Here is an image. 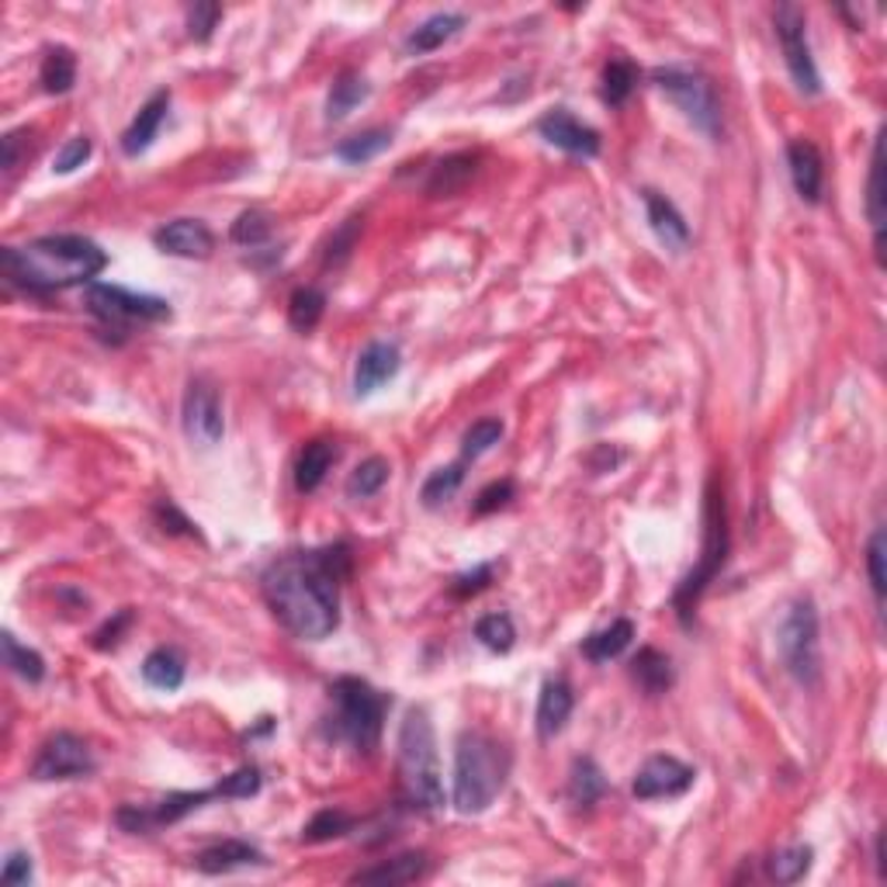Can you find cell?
Instances as JSON below:
<instances>
[{
    "label": "cell",
    "mask_w": 887,
    "mask_h": 887,
    "mask_svg": "<svg viewBox=\"0 0 887 887\" xmlns=\"http://www.w3.org/2000/svg\"><path fill=\"white\" fill-rule=\"evenodd\" d=\"M4 884H29L32 880V856L24 853V849H14V853H8V859H4Z\"/></svg>",
    "instance_id": "obj_53"
},
{
    "label": "cell",
    "mask_w": 887,
    "mask_h": 887,
    "mask_svg": "<svg viewBox=\"0 0 887 887\" xmlns=\"http://www.w3.org/2000/svg\"><path fill=\"white\" fill-rule=\"evenodd\" d=\"M388 146H393V133H388V128H368V133L351 136V139H344L341 146H336V156H341L344 164L357 167V164L375 160V156L385 153Z\"/></svg>",
    "instance_id": "obj_35"
},
{
    "label": "cell",
    "mask_w": 887,
    "mask_h": 887,
    "mask_svg": "<svg viewBox=\"0 0 887 887\" xmlns=\"http://www.w3.org/2000/svg\"><path fill=\"white\" fill-rule=\"evenodd\" d=\"M388 476H393V468H388V461L382 455L364 458L351 472V479H347V495H351V500H368V495H378L385 489Z\"/></svg>",
    "instance_id": "obj_33"
},
{
    "label": "cell",
    "mask_w": 887,
    "mask_h": 887,
    "mask_svg": "<svg viewBox=\"0 0 887 887\" xmlns=\"http://www.w3.org/2000/svg\"><path fill=\"white\" fill-rule=\"evenodd\" d=\"M368 81H364L361 73H354V70H347V73H341L333 81V87H330V97H326V118L330 122H341V118H347L361 101H368Z\"/></svg>",
    "instance_id": "obj_30"
},
{
    "label": "cell",
    "mask_w": 887,
    "mask_h": 887,
    "mask_svg": "<svg viewBox=\"0 0 887 887\" xmlns=\"http://www.w3.org/2000/svg\"><path fill=\"white\" fill-rule=\"evenodd\" d=\"M91 153H94L91 136H73V139L56 153V160H52V170H56V174H73L76 167H84V164L91 160Z\"/></svg>",
    "instance_id": "obj_46"
},
{
    "label": "cell",
    "mask_w": 887,
    "mask_h": 887,
    "mask_svg": "<svg viewBox=\"0 0 887 887\" xmlns=\"http://www.w3.org/2000/svg\"><path fill=\"white\" fill-rule=\"evenodd\" d=\"M884 133L874 143V156H870V180H867V219L874 222V247H877V260L884 250ZM884 264V260H880Z\"/></svg>",
    "instance_id": "obj_31"
},
{
    "label": "cell",
    "mask_w": 887,
    "mask_h": 887,
    "mask_svg": "<svg viewBox=\"0 0 887 887\" xmlns=\"http://www.w3.org/2000/svg\"><path fill=\"white\" fill-rule=\"evenodd\" d=\"M773 24H776V39L780 49H784V63L794 76V84L804 94H818L822 91V76L812 56V45H807V21L794 4H780L773 11Z\"/></svg>",
    "instance_id": "obj_10"
},
{
    "label": "cell",
    "mask_w": 887,
    "mask_h": 887,
    "mask_svg": "<svg viewBox=\"0 0 887 887\" xmlns=\"http://www.w3.org/2000/svg\"><path fill=\"white\" fill-rule=\"evenodd\" d=\"M323 312H326V295L320 289L305 284V289H295L292 292V299H289V323L299 333H312V330H316L320 320H323Z\"/></svg>",
    "instance_id": "obj_34"
},
{
    "label": "cell",
    "mask_w": 887,
    "mask_h": 887,
    "mask_svg": "<svg viewBox=\"0 0 887 887\" xmlns=\"http://www.w3.org/2000/svg\"><path fill=\"white\" fill-rule=\"evenodd\" d=\"M489 583H492V565H476V568L461 572V576H455V583H451V593H455L458 599H468V596L482 593Z\"/></svg>",
    "instance_id": "obj_51"
},
{
    "label": "cell",
    "mask_w": 887,
    "mask_h": 887,
    "mask_svg": "<svg viewBox=\"0 0 887 887\" xmlns=\"http://www.w3.org/2000/svg\"><path fill=\"white\" fill-rule=\"evenodd\" d=\"M4 662L14 676H21V680H29V683H39L42 676H45V659L39 656L35 648L29 645H21L11 632H4Z\"/></svg>",
    "instance_id": "obj_37"
},
{
    "label": "cell",
    "mask_w": 887,
    "mask_h": 887,
    "mask_svg": "<svg viewBox=\"0 0 887 887\" xmlns=\"http://www.w3.org/2000/svg\"><path fill=\"white\" fill-rule=\"evenodd\" d=\"M538 133H541V139L547 146L565 149L572 156H586V160H593V156L599 153V133H596V128L583 125L576 115H568L565 108L547 112L538 122Z\"/></svg>",
    "instance_id": "obj_14"
},
{
    "label": "cell",
    "mask_w": 887,
    "mask_h": 887,
    "mask_svg": "<svg viewBox=\"0 0 887 887\" xmlns=\"http://www.w3.org/2000/svg\"><path fill=\"white\" fill-rule=\"evenodd\" d=\"M427 856L424 853H403V856H393V859H385V864L378 867H364L357 870L351 880L354 884H413V880H420L427 874Z\"/></svg>",
    "instance_id": "obj_24"
},
{
    "label": "cell",
    "mask_w": 887,
    "mask_h": 887,
    "mask_svg": "<svg viewBox=\"0 0 887 887\" xmlns=\"http://www.w3.org/2000/svg\"><path fill=\"white\" fill-rule=\"evenodd\" d=\"M697 780V770L687 766L676 755H651L635 773V797L638 801H659V797H683Z\"/></svg>",
    "instance_id": "obj_13"
},
{
    "label": "cell",
    "mask_w": 887,
    "mask_h": 887,
    "mask_svg": "<svg viewBox=\"0 0 887 887\" xmlns=\"http://www.w3.org/2000/svg\"><path fill=\"white\" fill-rule=\"evenodd\" d=\"M108 268L104 253L87 237H39L29 247H4L0 250V274L8 284L29 292L35 299H49L56 292L76 289V284H94V278Z\"/></svg>",
    "instance_id": "obj_2"
},
{
    "label": "cell",
    "mask_w": 887,
    "mask_h": 887,
    "mask_svg": "<svg viewBox=\"0 0 887 887\" xmlns=\"http://www.w3.org/2000/svg\"><path fill=\"white\" fill-rule=\"evenodd\" d=\"M94 752L91 745L73 735V732H56L49 735L32 763V776L35 780H81L94 773Z\"/></svg>",
    "instance_id": "obj_12"
},
{
    "label": "cell",
    "mask_w": 887,
    "mask_h": 887,
    "mask_svg": "<svg viewBox=\"0 0 887 887\" xmlns=\"http://www.w3.org/2000/svg\"><path fill=\"white\" fill-rule=\"evenodd\" d=\"M336 461V443L333 440H309L299 461H295V489L299 492H316L326 479V472Z\"/></svg>",
    "instance_id": "obj_25"
},
{
    "label": "cell",
    "mask_w": 887,
    "mask_h": 887,
    "mask_svg": "<svg viewBox=\"0 0 887 887\" xmlns=\"http://www.w3.org/2000/svg\"><path fill=\"white\" fill-rule=\"evenodd\" d=\"M632 676L638 680V687L651 697H659L672 687V662L666 651L659 648H641L635 662H632Z\"/></svg>",
    "instance_id": "obj_29"
},
{
    "label": "cell",
    "mask_w": 887,
    "mask_h": 887,
    "mask_svg": "<svg viewBox=\"0 0 887 887\" xmlns=\"http://www.w3.org/2000/svg\"><path fill=\"white\" fill-rule=\"evenodd\" d=\"M812 859H815L812 846H801L797 843V846H787V849H776L770 856L766 870H770V877L776 884H797L807 870H812Z\"/></svg>",
    "instance_id": "obj_36"
},
{
    "label": "cell",
    "mask_w": 887,
    "mask_h": 887,
    "mask_svg": "<svg viewBox=\"0 0 887 887\" xmlns=\"http://www.w3.org/2000/svg\"><path fill=\"white\" fill-rule=\"evenodd\" d=\"M128 624H133V611L125 607V611L115 614V620H108V624H104V628L94 635V648H101V651H104V648H115V645L122 641V635H125Z\"/></svg>",
    "instance_id": "obj_52"
},
{
    "label": "cell",
    "mask_w": 887,
    "mask_h": 887,
    "mask_svg": "<svg viewBox=\"0 0 887 887\" xmlns=\"http://www.w3.org/2000/svg\"><path fill=\"white\" fill-rule=\"evenodd\" d=\"M219 797H253L260 791V770L257 766H243L237 773H229L222 784H216Z\"/></svg>",
    "instance_id": "obj_47"
},
{
    "label": "cell",
    "mask_w": 887,
    "mask_h": 887,
    "mask_svg": "<svg viewBox=\"0 0 887 887\" xmlns=\"http://www.w3.org/2000/svg\"><path fill=\"white\" fill-rule=\"evenodd\" d=\"M604 794H607L604 770H599L596 760H589V755H580V760L572 763V770H568V797H572V804L593 807Z\"/></svg>",
    "instance_id": "obj_27"
},
{
    "label": "cell",
    "mask_w": 887,
    "mask_h": 887,
    "mask_svg": "<svg viewBox=\"0 0 887 887\" xmlns=\"http://www.w3.org/2000/svg\"><path fill=\"white\" fill-rule=\"evenodd\" d=\"M476 638L489 648V651H510L516 641V628L510 614H486L476 624Z\"/></svg>",
    "instance_id": "obj_42"
},
{
    "label": "cell",
    "mask_w": 887,
    "mask_h": 887,
    "mask_svg": "<svg viewBox=\"0 0 887 887\" xmlns=\"http://www.w3.org/2000/svg\"><path fill=\"white\" fill-rule=\"evenodd\" d=\"M143 680L153 690L174 693L185 687V659H180L174 648H153L143 659Z\"/></svg>",
    "instance_id": "obj_26"
},
{
    "label": "cell",
    "mask_w": 887,
    "mask_h": 887,
    "mask_svg": "<svg viewBox=\"0 0 887 887\" xmlns=\"http://www.w3.org/2000/svg\"><path fill=\"white\" fill-rule=\"evenodd\" d=\"M465 29V14L458 11H440V14H430L424 24H416L406 39V52L413 56H424V52H434L440 49L443 42H451L458 32Z\"/></svg>",
    "instance_id": "obj_23"
},
{
    "label": "cell",
    "mask_w": 887,
    "mask_h": 887,
    "mask_svg": "<svg viewBox=\"0 0 887 887\" xmlns=\"http://www.w3.org/2000/svg\"><path fill=\"white\" fill-rule=\"evenodd\" d=\"M87 309L115 330H128L133 323H164L170 320V302L160 295L128 292L122 284H87Z\"/></svg>",
    "instance_id": "obj_9"
},
{
    "label": "cell",
    "mask_w": 887,
    "mask_h": 887,
    "mask_svg": "<svg viewBox=\"0 0 887 887\" xmlns=\"http://www.w3.org/2000/svg\"><path fill=\"white\" fill-rule=\"evenodd\" d=\"M170 112V91H156L143 108L139 115L133 118V125L125 128V136H122V153L125 156H139L153 146L156 133H160V125Z\"/></svg>",
    "instance_id": "obj_19"
},
{
    "label": "cell",
    "mask_w": 887,
    "mask_h": 887,
    "mask_svg": "<svg viewBox=\"0 0 887 887\" xmlns=\"http://www.w3.org/2000/svg\"><path fill=\"white\" fill-rule=\"evenodd\" d=\"M399 784L413 807H424V812H440L443 807L437 735L424 708H413L399 728Z\"/></svg>",
    "instance_id": "obj_4"
},
{
    "label": "cell",
    "mask_w": 887,
    "mask_h": 887,
    "mask_svg": "<svg viewBox=\"0 0 887 887\" xmlns=\"http://www.w3.org/2000/svg\"><path fill=\"white\" fill-rule=\"evenodd\" d=\"M787 167H791V180L797 195L807 205H818L825 191V164H822L818 146L812 139H794L787 146Z\"/></svg>",
    "instance_id": "obj_18"
},
{
    "label": "cell",
    "mask_w": 887,
    "mask_h": 887,
    "mask_svg": "<svg viewBox=\"0 0 887 887\" xmlns=\"http://www.w3.org/2000/svg\"><path fill=\"white\" fill-rule=\"evenodd\" d=\"M39 81L45 87V94H66L76 84V56L66 45H52L42 56V70Z\"/></svg>",
    "instance_id": "obj_32"
},
{
    "label": "cell",
    "mask_w": 887,
    "mask_h": 887,
    "mask_svg": "<svg viewBox=\"0 0 887 887\" xmlns=\"http://www.w3.org/2000/svg\"><path fill=\"white\" fill-rule=\"evenodd\" d=\"M572 708H576L572 687L565 680H547L541 687V697H538V735L555 739L565 728V721L572 718Z\"/></svg>",
    "instance_id": "obj_21"
},
{
    "label": "cell",
    "mask_w": 887,
    "mask_h": 887,
    "mask_svg": "<svg viewBox=\"0 0 887 887\" xmlns=\"http://www.w3.org/2000/svg\"><path fill=\"white\" fill-rule=\"evenodd\" d=\"M21 136H24V133H8L4 139H0V167H4V170H14V167H18Z\"/></svg>",
    "instance_id": "obj_54"
},
{
    "label": "cell",
    "mask_w": 887,
    "mask_h": 887,
    "mask_svg": "<svg viewBox=\"0 0 887 887\" xmlns=\"http://www.w3.org/2000/svg\"><path fill=\"white\" fill-rule=\"evenodd\" d=\"M641 198H645V216H648L651 232H656V240L672 253H683L690 247V226L680 216V208H676L666 195L651 191V188Z\"/></svg>",
    "instance_id": "obj_17"
},
{
    "label": "cell",
    "mask_w": 887,
    "mask_h": 887,
    "mask_svg": "<svg viewBox=\"0 0 887 887\" xmlns=\"http://www.w3.org/2000/svg\"><path fill=\"white\" fill-rule=\"evenodd\" d=\"M354 828V818L341 807H323V812L312 815V822L302 828V843H330V839H341Z\"/></svg>",
    "instance_id": "obj_39"
},
{
    "label": "cell",
    "mask_w": 887,
    "mask_h": 887,
    "mask_svg": "<svg viewBox=\"0 0 887 887\" xmlns=\"http://www.w3.org/2000/svg\"><path fill=\"white\" fill-rule=\"evenodd\" d=\"M867 576H870L877 604H884V589H887V580H884V528H877L870 534V544H867Z\"/></svg>",
    "instance_id": "obj_48"
},
{
    "label": "cell",
    "mask_w": 887,
    "mask_h": 887,
    "mask_svg": "<svg viewBox=\"0 0 887 887\" xmlns=\"http://www.w3.org/2000/svg\"><path fill=\"white\" fill-rule=\"evenodd\" d=\"M461 482H465V461L448 465V468H437V472H430V479H427L424 489H420L424 507L434 510V507H440V503L455 500V492L461 489Z\"/></svg>",
    "instance_id": "obj_40"
},
{
    "label": "cell",
    "mask_w": 887,
    "mask_h": 887,
    "mask_svg": "<svg viewBox=\"0 0 887 887\" xmlns=\"http://www.w3.org/2000/svg\"><path fill=\"white\" fill-rule=\"evenodd\" d=\"M153 516H156V524H160V531H164V534H185V538H198V528L191 524V520H188L185 513H180V510L174 507V500H160V503H156Z\"/></svg>",
    "instance_id": "obj_49"
},
{
    "label": "cell",
    "mask_w": 887,
    "mask_h": 887,
    "mask_svg": "<svg viewBox=\"0 0 887 887\" xmlns=\"http://www.w3.org/2000/svg\"><path fill=\"white\" fill-rule=\"evenodd\" d=\"M153 243L160 247L170 257H188V260H201L216 250V237L201 219H174L164 229L153 232Z\"/></svg>",
    "instance_id": "obj_16"
},
{
    "label": "cell",
    "mask_w": 887,
    "mask_h": 887,
    "mask_svg": "<svg viewBox=\"0 0 887 887\" xmlns=\"http://www.w3.org/2000/svg\"><path fill=\"white\" fill-rule=\"evenodd\" d=\"M513 482L503 479V482H492L479 492V500H476V516H486V513H495V510H503L510 500H513Z\"/></svg>",
    "instance_id": "obj_50"
},
{
    "label": "cell",
    "mask_w": 887,
    "mask_h": 887,
    "mask_svg": "<svg viewBox=\"0 0 887 887\" xmlns=\"http://www.w3.org/2000/svg\"><path fill=\"white\" fill-rule=\"evenodd\" d=\"M776 648L787 672L801 687H818L822 680V651H818V611L807 596L794 599L776 632Z\"/></svg>",
    "instance_id": "obj_7"
},
{
    "label": "cell",
    "mask_w": 887,
    "mask_h": 887,
    "mask_svg": "<svg viewBox=\"0 0 887 887\" xmlns=\"http://www.w3.org/2000/svg\"><path fill=\"white\" fill-rule=\"evenodd\" d=\"M503 440V420L500 416H486V420L472 424L461 437V461H476L482 455H489L495 443Z\"/></svg>",
    "instance_id": "obj_38"
},
{
    "label": "cell",
    "mask_w": 887,
    "mask_h": 887,
    "mask_svg": "<svg viewBox=\"0 0 887 887\" xmlns=\"http://www.w3.org/2000/svg\"><path fill=\"white\" fill-rule=\"evenodd\" d=\"M476 167H479V156L476 153H451V156H443V160L427 177V195H434V198H451V195H458L468 185V180L476 177Z\"/></svg>",
    "instance_id": "obj_22"
},
{
    "label": "cell",
    "mask_w": 887,
    "mask_h": 887,
    "mask_svg": "<svg viewBox=\"0 0 887 887\" xmlns=\"http://www.w3.org/2000/svg\"><path fill=\"white\" fill-rule=\"evenodd\" d=\"M874 864H877V877H884V832H880L877 843H874Z\"/></svg>",
    "instance_id": "obj_55"
},
{
    "label": "cell",
    "mask_w": 887,
    "mask_h": 887,
    "mask_svg": "<svg viewBox=\"0 0 887 887\" xmlns=\"http://www.w3.org/2000/svg\"><path fill=\"white\" fill-rule=\"evenodd\" d=\"M361 222H364L361 216H351L341 229L333 232V240L323 250V268H341V264H347V257L354 253L357 237H361Z\"/></svg>",
    "instance_id": "obj_44"
},
{
    "label": "cell",
    "mask_w": 887,
    "mask_h": 887,
    "mask_svg": "<svg viewBox=\"0 0 887 887\" xmlns=\"http://www.w3.org/2000/svg\"><path fill=\"white\" fill-rule=\"evenodd\" d=\"M271 219L260 212V208H250V212H243L237 222H232V229H229V237H232V243H240V247H264L268 240H271Z\"/></svg>",
    "instance_id": "obj_43"
},
{
    "label": "cell",
    "mask_w": 887,
    "mask_h": 887,
    "mask_svg": "<svg viewBox=\"0 0 887 887\" xmlns=\"http://www.w3.org/2000/svg\"><path fill=\"white\" fill-rule=\"evenodd\" d=\"M510 776V749L486 732H465L455 749L451 804L461 815H482L503 794Z\"/></svg>",
    "instance_id": "obj_3"
},
{
    "label": "cell",
    "mask_w": 887,
    "mask_h": 887,
    "mask_svg": "<svg viewBox=\"0 0 887 887\" xmlns=\"http://www.w3.org/2000/svg\"><path fill=\"white\" fill-rule=\"evenodd\" d=\"M264 864V853L257 846L243 843V839H222L216 846H205L198 856H195V867L201 874H232V870H243V867H257Z\"/></svg>",
    "instance_id": "obj_20"
},
{
    "label": "cell",
    "mask_w": 887,
    "mask_h": 887,
    "mask_svg": "<svg viewBox=\"0 0 887 887\" xmlns=\"http://www.w3.org/2000/svg\"><path fill=\"white\" fill-rule=\"evenodd\" d=\"M403 368V354L396 344L388 341H375L361 351L357 364H354V393L357 396H372L385 382H393Z\"/></svg>",
    "instance_id": "obj_15"
},
{
    "label": "cell",
    "mask_w": 887,
    "mask_h": 887,
    "mask_svg": "<svg viewBox=\"0 0 887 887\" xmlns=\"http://www.w3.org/2000/svg\"><path fill=\"white\" fill-rule=\"evenodd\" d=\"M222 18V8L219 4H208V0H201V4L188 8V35L195 42H208L216 32V24Z\"/></svg>",
    "instance_id": "obj_45"
},
{
    "label": "cell",
    "mask_w": 887,
    "mask_h": 887,
    "mask_svg": "<svg viewBox=\"0 0 887 887\" xmlns=\"http://www.w3.org/2000/svg\"><path fill=\"white\" fill-rule=\"evenodd\" d=\"M180 424L185 434L198 448H216L226 434V416H222V396L212 382L195 378L180 403Z\"/></svg>",
    "instance_id": "obj_11"
},
{
    "label": "cell",
    "mask_w": 887,
    "mask_h": 887,
    "mask_svg": "<svg viewBox=\"0 0 887 887\" xmlns=\"http://www.w3.org/2000/svg\"><path fill=\"white\" fill-rule=\"evenodd\" d=\"M635 84H638V66L628 60H611L604 70V101L611 108H620V104L632 97Z\"/></svg>",
    "instance_id": "obj_41"
},
{
    "label": "cell",
    "mask_w": 887,
    "mask_h": 887,
    "mask_svg": "<svg viewBox=\"0 0 887 887\" xmlns=\"http://www.w3.org/2000/svg\"><path fill=\"white\" fill-rule=\"evenodd\" d=\"M656 87L683 112V118L700 128L703 136H718L721 133V104L714 94V84L697 70H683V66H662L651 73Z\"/></svg>",
    "instance_id": "obj_8"
},
{
    "label": "cell",
    "mask_w": 887,
    "mask_h": 887,
    "mask_svg": "<svg viewBox=\"0 0 887 887\" xmlns=\"http://www.w3.org/2000/svg\"><path fill=\"white\" fill-rule=\"evenodd\" d=\"M724 559H728L724 495H721L718 476H711L708 492H703V555H700L697 568L672 593V607H676V614H680L683 624L693 620V611L700 604V596H703V589H708L718 580V572L724 568Z\"/></svg>",
    "instance_id": "obj_6"
},
{
    "label": "cell",
    "mask_w": 887,
    "mask_h": 887,
    "mask_svg": "<svg viewBox=\"0 0 887 887\" xmlns=\"http://www.w3.org/2000/svg\"><path fill=\"white\" fill-rule=\"evenodd\" d=\"M333 700V718H330V735L347 742L354 752H375L382 742V724L388 700L378 693L368 680L361 676H341L330 687Z\"/></svg>",
    "instance_id": "obj_5"
},
{
    "label": "cell",
    "mask_w": 887,
    "mask_h": 887,
    "mask_svg": "<svg viewBox=\"0 0 887 887\" xmlns=\"http://www.w3.org/2000/svg\"><path fill=\"white\" fill-rule=\"evenodd\" d=\"M635 641V624L628 620V617H617L611 628H604V632H596V635H589L586 641H583V656L589 659V662H611V659H617L624 648H628Z\"/></svg>",
    "instance_id": "obj_28"
},
{
    "label": "cell",
    "mask_w": 887,
    "mask_h": 887,
    "mask_svg": "<svg viewBox=\"0 0 887 887\" xmlns=\"http://www.w3.org/2000/svg\"><path fill=\"white\" fill-rule=\"evenodd\" d=\"M351 576V547L326 544L274 559L260 589L268 607L295 638L323 641L341 628V586Z\"/></svg>",
    "instance_id": "obj_1"
}]
</instances>
